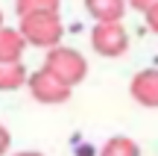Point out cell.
Returning a JSON list of instances; mask_svg holds the SVG:
<instances>
[{
	"mask_svg": "<svg viewBox=\"0 0 158 156\" xmlns=\"http://www.w3.org/2000/svg\"><path fill=\"white\" fill-rule=\"evenodd\" d=\"M23 35H27L29 47H44V50H53V47L62 44L64 38V24L59 18V12H35V15H23L21 24H18Z\"/></svg>",
	"mask_w": 158,
	"mask_h": 156,
	"instance_id": "cell-1",
	"label": "cell"
},
{
	"mask_svg": "<svg viewBox=\"0 0 158 156\" xmlns=\"http://www.w3.org/2000/svg\"><path fill=\"white\" fill-rule=\"evenodd\" d=\"M41 68H47L53 77H59L64 86L73 88L88 77V59L79 50H73V47H62L59 44V47H53V50H47Z\"/></svg>",
	"mask_w": 158,
	"mask_h": 156,
	"instance_id": "cell-2",
	"label": "cell"
},
{
	"mask_svg": "<svg viewBox=\"0 0 158 156\" xmlns=\"http://www.w3.org/2000/svg\"><path fill=\"white\" fill-rule=\"evenodd\" d=\"M91 47L94 53L106 59H117L129 50V33L120 21H106V24H94L91 29Z\"/></svg>",
	"mask_w": 158,
	"mask_h": 156,
	"instance_id": "cell-3",
	"label": "cell"
},
{
	"mask_svg": "<svg viewBox=\"0 0 158 156\" xmlns=\"http://www.w3.org/2000/svg\"><path fill=\"white\" fill-rule=\"evenodd\" d=\"M29 94H32V100H38V103L44 106H59L64 103V100H70V86H64L59 77H53L47 68H38L29 74V82H27Z\"/></svg>",
	"mask_w": 158,
	"mask_h": 156,
	"instance_id": "cell-4",
	"label": "cell"
},
{
	"mask_svg": "<svg viewBox=\"0 0 158 156\" xmlns=\"http://www.w3.org/2000/svg\"><path fill=\"white\" fill-rule=\"evenodd\" d=\"M129 94L135 103L147 106V109H158V68L138 71L129 82Z\"/></svg>",
	"mask_w": 158,
	"mask_h": 156,
	"instance_id": "cell-5",
	"label": "cell"
},
{
	"mask_svg": "<svg viewBox=\"0 0 158 156\" xmlns=\"http://www.w3.org/2000/svg\"><path fill=\"white\" fill-rule=\"evenodd\" d=\"M29 47L27 35L15 27H3L0 29V65L6 62H23V50Z\"/></svg>",
	"mask_w": 158,
	"mask_h": 156,
	"instance_id": "cell-6",
	"label": "cell"
},
{
	"mask_svg": "<svg viewBox=\"0 0 158 156\" xmlns=\"http://www.w3.org/2000/svg\"><path fill=\"white\" fill-rule=\"evenodd\" d=\"M129 9V0H85V12L94 18L97 24L106 21H120Z\"/></svg>",
	"mask_w": 158,
	"mask_h": 156,
	"instance_id": "cell-7",
	"label": "cell"
},
{
	"mask_svg": "<svg viewBox=\"0 0 158 156\" xmlns=\"http://www.w3.org/2000/svg\"><path fill=\"white\" fill-rule=\"evenodd\" d=\"M29 82V71L23 62H6L0 65V88L3 91H15V88H23Z\"/></svg>",
	"mask_w": 158,
	"mask_h": 156,
	"instance_id": "cell-8",
	"label": "cell"
},
{
	"mask_svg": "<svg viewBox=\"0 0 158 156\" xmlns=\"http://www.w3.org/2000/svg\"><path fill=\"white\" fill-rule=\"evenodd\" d=\"M100 156H141V147H138V141L129 139V136H111V139L102 145Z\"/></svg>",
	"mask_w": 158,
	"mask_h": 156,
	"instance_id": "cell-9",
	"label": "cell"
},
{
	"mask_svg": "<svg viewBox=\"0 0 158 156\" xmlns=\"http://www.w3.org/2000/svg\"><path fill=\"white\" fill-rule=\"evenodd\" d=\"M59 6H62V0H15L18 18L35 15V12H59Z\"/></svg>",
	"mask_w": 158,
	"mask_h": 156,
	"instance_id": "cell-10",
	"label": "cell"
},
{
	"mask_svg": "<svg viewBox=\"0 0 158 156\" xmlns=\"http://www.w3.org/2000/svg\"><path fill=\"white\" fill-rule=\"evenodd\" d=\"M155 6H158V0H129V9L143 12V15H147L149 9H155Z\"/></svg>",
	"mask_w": 158,
	"mask_h": 156,
	"instance_id": "cell-11",
	"label": "cell"
},
{
	"mask_svg": "<svg viewBox=\"0 0 158 156\" xmlns=\"http://www.w3.org/2000/svg\"><path fill=\"white\" fill-rule=\"evenodd\" d=\"M143 18H147V27H149V29H152V33L158 35V6H155V9H149Z\"/></svg>",
	"mask_w": 158,
	"mask_h": 156,
	"instance_id": "cell-12",
	"label": "cell"
},
{
	"mask_svg": "<svg viewBox=\"0 0 158 156\" xmlns=\"http://www.w3.org/2000/svg\"><path fill=\"white\" fill-rule=\"evenodd\" d=\"M0 150H3V153L9 150V130H6V127L0 130Z\"/></svg>",
	"mask_w": 158,
	"mask_h": 156,
	"instance_id": "cell-13",
	"label": "cell"
},
{
	"mask_svg": "<svg viewBox=\"0 0 158 156\" xmlns=\"http://www.w3.org/2000/svg\"><path fill=\"white\" fill-rule=\"evenodd\" d=\"M12 156H44V153H38V150H21V153H12Z\"/></svg>",
	"mask_w": 158,
	"mask_h": 156,
	"instance_id": "cell-14",
	"label": "cell"
}]
</instances>
